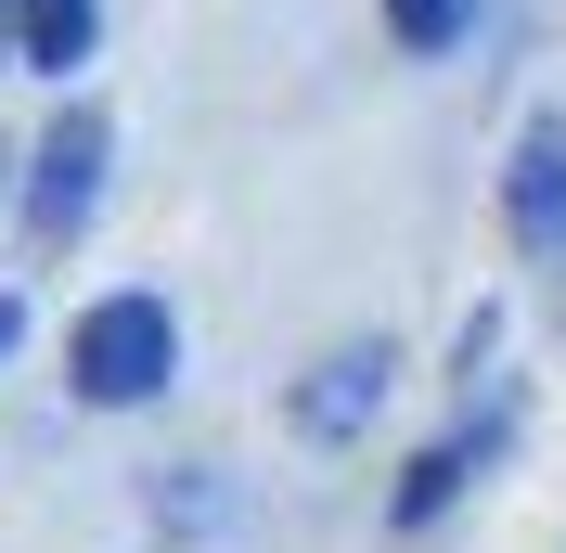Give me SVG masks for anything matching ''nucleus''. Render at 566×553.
Masks as SVG:
<instances>
[{
	"mask_svg": "<svg viewBox=\"0 0 566 553\" xmlns=\"http://www.w3.org/2000/svg\"><path fill=\"white\" fill-rule=\"evenodd\" d=\"M65 361H77V399H91V413H142V399L180 374V322L155 310V296H104V310L77 322Z\"/></svg>",
	"mask_w": 566,
	"mask_h": 553,
	"instance_id": "1",
	"label": "nucleus"
},
{
	"mask_svg": "<svg viewBox=\"0 0 566 553\" xmlns=\"http://www.w3.org/2000/svg\"><path fill=\"white\" fill-rule=\"evenodd\" d=\"M91 194H104V116L65 104V116H52V142H39V180H27V232H39V244H77Z\"/></svg>",
	"mask_w": 566,
	"mask_h": 553,
	"instance_id": "2",
	"label": "nucleus"
},
{
	"mask_svg": "<svg viewBox=\"0 0 566 553\" xmlns=\"http://www.w3.org/2000/svg\"><path fill=\"white\" fill-rule=\"evenodd\" d=\"M387 386H399V361L360 335V347H335V361H322V374L283 399V425H296L310 450H335V438H360V425H374V399H387Z\"/></svg>",
	"mask_w": 566,
	"mask_h": 553,
	"instance_id": "3",
	"label": "nucleus"
},
{
	"mask_svg": "<svg viewBox=\"0 0 566 553\" xmlns=\"http://www.w3.org/2000/svg\"><path fill=\"white\" fill-rule=\"evenodd\" d=\"M502 219L528 258H566V116H528L515 168H502Z\"/></svg>",
	"mask_w": 566,
	"mask_h": 553,
	"instance_id": "4",
	"label": "nucleus"
},
{
	"mask_svg": "<svg viewBox=\"0 0 566 553\" xmlns=\"http://www.w3.org/2000/svg\"><path fill=\"white\" fill-rule=\"evenodd\" d=\"M490 450H502V425H463V438H438V450L412 463V477H399V502H387V515H399V528H438V515H451V489L476 477Z\"/></svg>",
	"mask_w": 566,
	"mask_h": 553,
	"instance_id": "5",
	"label": "nucleus"
},
{
	"mask_svg": "<svg viewBox=\"0 0 566 553\" xmlns=\"http://www.w3.org/2000/svg\"><path fill=\"white\" fill-rule=\"evenodd\" d=\"M13 39H27L39 77H77L91 65V0H13Z\"/></svg>",
	"mask_w": 566,
	"mask_h": 553,
	"instance_id": "6",
	"label": "nucleus"
},
{
	"mask_svg": "<svg viewBox=\"0 0 566 553\" xmlns=\"http://www.w3.org/2000/svg\"><path fill=\"white\" fill-rule=\"evenodd\" d=\"M463 27H476V0H387V39H399V52H451Z\"/></svg>",
	"mask_w": 566,
	"mask_h": 553,
	"instance_id": "7",
	"label": "nucleus"
},
{
	"mask_svg": "<svg viewBox=\"0 0 566 553\" xmlns=\"http://www.w3.org/2000/svg\"><path fill=\"white\" fill-rule=\"evenodd\" d=\"M13 335H27V310H13V296H0V361H13Z\"/></svg>",
	"mask_w": 566,
	"mask_h": 553,
	"instance_id": "8",
	"label": "nucleus"
},
{
	"mask_svg": "<svg viewBox=\"0 0 566 553\" xmlns=\"http://www.w3.org/2000/svg\"><path fill=\"white\" fill-rule=\"evenodd\" d=\"M0 180H13V142H0Z\"/></svg>",
	"mask_w": 566,
	"mask_h": 553,
	"instance_id": "9",
	"label": "nucleus"
},
{
	"mask_svg": "<svg viewBox=\"0 0 566 553\" xmlns=\"http://www.w3.org/2000/svg\"><path fill=\"white\" fill-rule=\"evenodd\" d=\"M0 39H13V0H0Z\"/></svg>",
	"mask_w": 566,
	"mask_h": 553,
	"instance_id": "10",
	"label": "nucleus"
}]
</instances>
